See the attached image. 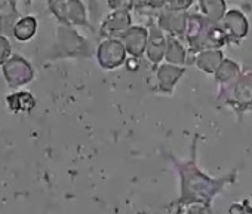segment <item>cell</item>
<instances>
[{
    "mask_svg": "<svg viewBox=\"0 0 252 214\" xmlns=\"http://www.w3.org/2000/svg\"><path fill=\"white\" fill-rule=\"evenodd\" d=\"M183 39L189 46L190 57L193 58L205 49H221L230 45V39L221 23H214L202 14L194 12H189Z\"/></svg>",
    "mask_w": 252,
    "mask_h": 214,
    "instance_id": "obj_1",
    "label": "cell"
},
{
    "mask_svg": "<svg viewBox=\"0 0 252 214\" xmlns=\"http://www.w3.org/2000/svg\"><path fill=\"white\" fill-rule=\"evenodd\" d=\"M181 176H183L181 201L187 198L189 202H191V199L193 201L199 199V201H205V204L211 202L212 196L221 190V187L225 183V178H228V177H224V180H211L196 167L194 162H189L186 167H183Z\"/></svg>",
    "mask_w": 252,
    "mask_h": 214,
    "instance_id": "obj_2",
    "label": "cell"
},
{
    "mask_svg": "<svg viewBox=\"0 0 252 214\" xmlns=\"http://www.w3.org/2000/svg\"><path fill=\"white\" fill-rule=\"evenodd\" d=\"M92 55V46L76 27L57 24L55 40L51 48L52 58H86Z\"/></svg>",
    "mask_w": 252,
    "mask_h": 214,
    "instance_id": "obj_3",
    "label": "cell"
},
{
    "mask_svg": "<svg viewBox=\"0 0 252 214\" xmlns=\"http://www.w3.org/2000/svg\"><path fill=\"white\" fill-rule=\"evenodd\" d=\"M46 9L58 24L83 27L94 32L89 11L83 0H46Z\"/></svg>",
    "mask_w": 252,
    "mask_h": 214,
    "instance_id": "obj_4",
    "label": "cell"
},
{
    "mask_svg": "<svg viewBox=\"0 0 252 214\" xmlns=\"http://www.w3.org/2000/svg\"><path fill=\"white\" fill-rule=\"evenodd\" d=\"M220 98L224 100L237 115L252 109V71H242L228 85L220 86Z\"/></svg>",
    "mask_w": 252,
    "mask_h": 214,
    "instance_id": "obj_5",
    "label": "cell"
},
{
    "mask_svg": "<svg viewBox=\"0 0 252 214\" xmlns=\"http://www.w3.org/2000/svg\"><path fill=\"white\" fill-rule=\"evenodd\" d=\"M2 74L11 89H20L34 80L36 69L26 57L12 54V57L2 66Z\"/></svg>",
    "mask_w": 252,
    "mask_h": 214,
    "instance_id": "obj_6",
    "label": "cell"
},
{
    "mask_svg": "<svg viewBox=\"0 0 252 214\" xmlns=\"http://www.w3.org/2000/svg\"><path fill=\"white\" fill-rule=\"evenodd\" d=\"M96 61L104 70H114L126 63V52L120 39H102L96 46Z\"/></svg>",
    "mask_w": 252,
    "mask_h": 214,
    "instance_id": "obj_7",
    "label": "cell"
},
{
    "mask_svg": "<svg viewBox=\"0 0 252 214\" xmlns=\"http://www.w3.org/2000/svg\"><path fill=\"white\" fill-rule=\"evenodd\" d=\"M132 24V15L131 12H122V11H111L107 14L102 21L99 23L98 36L99 39H120V36L131 29Z\"/></svg>",
    "mask_w": 252,
    "mask_h": 214,
    "instance_id": "obj_8",
    "label": "cell"
},
{
    "mask_svg": "<svg viewBox=\"0 0 252 214\" xmlns=\"http://www.w3.org/2000/svg\"><path fill=\"white\" fill-rule=\"evenodd\" d=\"M221 26L224 27L230 39V45H240L249 33V20L243 14V11L237 8H231L227 11L221 21Z\"/></svg>",
    "mask_w": 252,
    "mask_h": 214,
    "instance_id": "obj_9",
    "label": "cell"
},
{
    "mask_svg": "<svg viewBox=\"0 0 252 214\" xmlns=\"http://www.w3.org/2000/svg\"><path fill=\"white\" fill-rule=\"evenodd\" d=\"M147 29H149V43L146 49V57L152 64L159 66L165 60L168 36L158 26L156 20H150L147 24Z\"/></svg>",
    "mask_w": 252,
    "mask_h": 214,
    "instance_id": "obj_10",
    "label": "cell"
},
{
    "mask_svg": "<svg viewBox=\"0 0 252 214\" xmlns=\"http://www.w3.org/2000/svg\"><path fill=\"white\" fill-rule=\"evenodd\" d=\"M120 40L131 57L141 58L146 54L147 43H149V29L147 26H138L134 24L131 29L126 30L122 36Z\"/></svg>",
    "mask_w": 252,
    "mask_h": 214,
    "instance_id": "obj_11",
    "label": "cell"
},
{
    "mask_svg": "<svg viewBox=\"0 0 252 214\" xmlns=\"http://www.w3.org/2000/svg\"><path fill=\"white\" fill-rule=\"evenodd\" d=\"M186 69L181 66H174V64H159L155 73L156 77V91L158 92H163L171 95L177 86V83L180 82V79L184 76Z\"/></svg>",
    "mask_w": 252,
    "mask_h": 214,
    "instance_id": "obj_12",
    "label": "cell"
},
{
    "mask_svg": "<svg viewBox=\"0 0 252 214\" xmlns=\"http://www.w3.org/2000/svg\"><path fill=\"white\" fill-rule=\"evenodd\" d=\"M189 20V12H177L171 9H163L158 12L156 23L168 35L174 37H183Z\"/></svg>",
    "mask_w": 252,
    "mask_h": 214,
    "instance_id": "obj_13",
    "label": "cell"
},
{
    "mask_svg": "<svg viewBox=\"0 0 252 214\" xmlns=\"http://www.w3.org/2000/svg\"><path fill=\"white\" fill-rule=\"evenodd\" d=\"M6 107L14 115H29L37 104L34 95L29 91H15L5 98Z\"/></svg>",
    "mask_w": 252,
    "mask_h": 214,
    "instance_id": "obj_14",
    "label": "cell"
},
{
    "mask_svg": "<svg viewBox=\"0 0 252 214\" xmlns=\"http://www.w3.org/2000/svg\"><path fill=\"white\" fill-rule=\"evenodd\" d=\"M20 18L18 0H0V35L12 36L14 26Z\"/></svg>",
    "mask_w": 252,
    "mask_h": 214,
    "instance_id": "obj_15",
    "label": "cell"
},
{
    "mask_svg": "<svg viewBox=\"0 0 252 214\" xmlns=\"http://www.w3.org/2000/svg\"><path fill=\"white\" fill-rule=\"evenodd\" d=\"M225 60L222 49H205L194 55L193 63L199 70H202L206 74H215L221 63Z\"/></svg>",
    "mask_w": 252,
    "mask_h": 214,
    "instance_id": "obj_16",
    "label": "cell"
},
{
    "mask_svg": "<svg viewBox=\"0 0 252 214\" xmlns=\"http://www.w3.org/2000/svg\"><path fill=\"white\" fill-rule=\"evenodd\" d=\"M37 30H39V20L30 14L23 15L14 26L12 37L20 43H26L30 42L37 35Z\"/></svg>",
    "mask_w": 252,
    "mask_h": 214,
    "instance_id": "obj_17",
    "label": "cell"
},
{
    "mask_svg": "<svg viewBox=\"0 0 252 214\" xmlns=\"http://www.w3.org/2000/svg\"><path fill=\"white\" fill-rule=\"evenodd\" d=\"M187 60H189V51H187V48L184 46V43H183L178 37L168 36L165 63L184 67V64L187 63Z\"/></svg>",
    "mask_w": 252,
    "mask_h": 214,
    "instance_id": "obj_18",
    "label": "cell"
},
{
    "mask_svg": "<svg viewBox=\"0 0 252 214\" xmlns=\"http://www.w3.org/2000/svg\"><path fill=\"white\" fill-rule=\"evenodd\" d=\"M197 2L200 8V14L214 23H221L228 11L225 0H197Z\"/></svg>",
    "mask_w": 252,
    "mask_h": 214,
    "instance_id": "obj_19",
    "label": "cell"
},
{
    "mask_svg": "<svg viewBox=\"0 0 252 214\" xmlns=\"http://www.w3.org/2000/svg\"><path fill=\"white\" fill-rule=\"evenodd\" d=\"M240 73H242V69H240L239 63H236L230 58H225L221 63V66L218 67V70L215 71L214 77L220 83V86H224V85H228L230 82H233Z\"/></svg>",
    "mask_w": 252,
    "mask_h": 214,
    "instance_id": "obj_20",
    "label": "cell"
},
{
    "mask_svg": "<svg viewBox=\"0 0 252 214\" xmlns=\"http://www.w3.org/2000/svg\"><path fill=\"white\" fill-rule=\"evenodd\" d=\"M107 6L110 11L131 12L134 11V0H107Z\"/></svg>",
    "mask_w": 252,
    "mask_h": 214,
    "instance_id": "obj_21",
    "label": "cell"
},
{
    "mask_svg": "<svg viewBox=\"0 0 252 214\" xmlns=\"http://www.w3.org/2000/svg\"><path fill=\"white\" fill-rule=\"evenodd\" d=\"M12 57V45L6 36L0 35V67Z\"/></svg>",
    "mask_w": 252,
    "mask_h": 214,
    "instance_id": "obj_22",
    "label": "cell"
},
{
    "mask_svg": "<svg viewBox=\"0 0 252 214\" xmlns=\"http://www.w3.org/2000/svg\"><path fill=\"white\" fill-rule=\"evenodd\" d=\"M194 3V0H168L166 9L177 12H187Z\"/></svg>",
    "mask_w": 252,
    "mask_h": 214,
    "instance_id": "obj_23",
    "label": "cell"
},
{
    "mask_svg": "<svg viewBox=\"0 0 252 214\" xmlns=\"http://www.w3.org/2000/svg\"><path fill=\"white\" fill-rule=\"evenodd\" d=\"M83 2L88 6L91 23H96V20L99 17V3H98V0H83Z\"/></svg>",
    "mask_w": 252,
    "mask_h": 214,
    "instance_id": "obj_24",
    "label": "cell"
},
{
    "mask_svg": "<svg viewBox=\"0 0 252 214\" xmlns=\"http://www.w3.org/2000/svg\"><path fill=\"white\" fill-rule=\"evenodd\" d=\"M166 5H168V0H149V11L160 12L166 9Z\"/></svg>",
    "mask_w": 252,
    "mask_h": 214,
    "instance_id": "obj_25",
    "label": "cell"
},
{
    "mask_svg": "<svg viewBox=\"0 0 252 214\" xmlns=\"http://www.w3.org/2000/svg\"><path fill=\"white\" fill-rule=\"evenodd\" d=\"M134 11L140 14L149 11V0H134Z\"/></svg>",
    "mask_w": 252,
    "mask_h": 214,
    "instance_id": "obj_26",
    "label": "cell"
},
{
    "mask_svg": "<svg viewBox=\"0 0 252 214\" xmlns=\"http://www.w3.org/2000/svg\"><path fill=\"white\" fill-rule=\"evenodd\" d=\"M126 67H128L129 70H132V71H135V70H138V67H140V58H135V57H129L128 60H126Z\"/></svg>",
    "mask_w": 252,
    "mask_h": 214,
    "instance_id": "obj_27",
    "label": "cell"
},
{
    "mask_svg": "<svg viewBox=\"0 0 252 214\" xmlns=\"http://www.w3.org/2000/svg\"><path fill=\"white\" fill-rule=\"evenodd\" d=\"M242 214H252V208L249 207L248 201H245V210H243V213H242Z\"/></svg>",
    "mask_w": 252,
    "mask_h": 214,
    "instance_id": "obj_28",
    "label": "cell"
},
{
    "mask_svg": "<svg viewBox=\"0 0 252 214\" xmlns=\"http://www.w3.org/2000/svg\"><path fill=\"white\" fill-rule=\"evenodd\" d=\"M21 2H23V5H24L26 8H30V6L33 5L34 0H21Z\"/></svg>",
    "mask_w": 252,
    "mask_h": 214,
    "instance_id": "obj_29",
    "label": "cell"
}]
</instances>
